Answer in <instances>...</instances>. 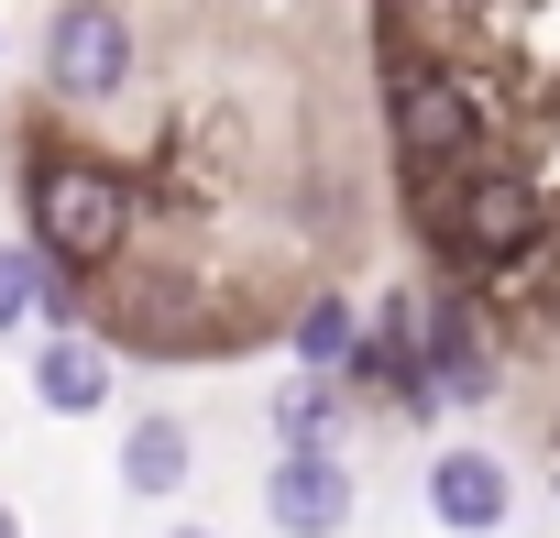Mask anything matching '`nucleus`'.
<instances>
[{
    "mask_svg": "<svg viewBox=\"0 0 560 538\" xmlns=\"http://www.w3.org/2000/svg\"><path fill=\"white\" fill-rule=\"evenodd\" d=\"M538 242H549V209H538L527 176H505V165L462 176V198H451V253L462 264H527Z\"/></svg>",
    "mask_w": 560,
    "mask_h": 538,
    "instance_id": "obj_4",
    "label": "nucleus"
},
{
    "mask_svg": "<svg viewBox=\"0 0 560 538\" xmlns=\"http://www.w3.org/2000/svg\"><path fill=\"white\" fill-rule=\"evenodd\" d=\"M0 538H23V516H12V505H0Z\"/></svg>",
    "mask_w": 560,
    "mask_h": 538,
    "instance_id": "obj_12",
    "label": "nucleus"
},
{
    "mask_svg": "<svg viewBox=\"0 0 560 538\" xmlns=\"http://www.w3.org/2000/svg\"><path fill=\"white\" fill-rule=\"evenodd\" d=\"M287 352L308 363V385H330L341 363H363V319H352V297H308V308L287 319Z\"/></svg>",
    "mask_w": 560,
    "mask_h": 538,
    "instance_id": "obj_9",
    "label": "nucleus"
},
{
    "mask_svg": "<svg viewBox=\"0 0 560 538\" xmlns=\"http://www.w3.org/2000/svg\"><path fill=\"white\" fill-rule=\"evenodd\" d=\"M264 516H275V538H341L352 527V461L341 451H275Z\"/></svg>",
    "mask_w": 560,
    "mask_h": 538,
    "instance_id": "obj_5",
    "label": "nucleus"
},
{
    "mask_svg": "<svg viewBox=\"0 0 560 538\" xmlns=\"http://www.w3.org/2000/svg\"><path fill=\"white\" fill-rule=\"evenodd\" d=\"M429 516H440L451 538H494V527L516 516L505 461H494V451H440V461H429Z\"/></svg>",
    "mask_w": 560,
    "mask_h": 538,
    "instance_id": "obj_6",
    "label": "nucleus"
},
{
    "mask_svg": "<svg viewBox=\"0 0 560 538\" xmlns=\"http://www.w3.org/2000/svg\"><path fill=\"white\" fill-rule=\"evenodd\" d=\"M187 461H198V440H187V418H165V407H143V418L121 429V494H143V505H165V494H187Z\"/></svg>",
    "mask_w": 560,
    "mask_h": 538,
    "instance_id": "obj_8",
    "label": "nucleus"
},
{
    "mask_svg": "<svg viewBox=\"0 0 560 538\" xmlns=\"http://www.w3.org/2000/svg\"><path fill=\"white\" fill-rule=\"evenodd\" d=\"M34 407H45V418H100V407H110V352L78 341V330H56V341L34 352Z\"/></svg>",
    "mask_w": 560,
    "mask_h": 538,
    "instance_id": "obj_7",
    "label": "nucleus"
},
{
    "mask_svg": "<svg viewBox=\"0 0 560 538\" xmlns=\"http://www.w3.org/2000/svg\"><path fill=\"white\" fill-rule=\"evenodd\" d=\"M132 242V176L100 165V154H56L34 165V264L45 276H100V264H121Z\"/></svg>",
    "mask_w": 560,
    "mask_h": 538,
    "instance_id": "obj_1",
    "label": "nucleus"
},
{
    "mask_svg": "<svg viewBox=\"0 0 560 538\" xmlns=\"http://www.w3.org/2000/svg\"><path fill=\"white\" fill-rule=\"evenodd\" d=\"M385 121H396V143H407L418 165H462V154L483 143L472 89H462L451 67H429V56H396V67H385Z\"/></svg>",
    "mask_w": 560,
    "mask_h": 538,
    "instance_id": "obj_3",
    "label": "nucleus"
},
{
    "mask_svg": "<svg viewBox=\"0 0 560 538\" xmlns=\"http://www.w3.org/2000/svg\"><path fill=\"white\" fill-rule=\"evenodd\" d=\"M330 429H341L330 385H287V396H275V440H287V451H330Z\"/></svg>",
    "mask_w": 560,
    "mask_h": 538,
    "instance_id": "obj_10",
    "label": "nucleus"
},
{
    "mask_svg": "<svg viewBox=\"0 0 560 538\" xmlns=\"http://www.w3.org/2000/svg\"><path fill=\"white\" fill-rule=\"evenodd\" d=\"M34 319H45V264H34L23 242H0V341L34 330Z\"/></svg>",
    "mask_w": 560,
    "mask_h": 538,
    "instance_id": "obj_11",
    "label": "nucleus"
},
{
    "mask_svg": "<svg viewBox=\"0 0 560 538\" xmlns=\"http://www.w3.org/2000/svg\"><path fill=\"white\" fill-rule=\"evenodd\" d=\"M132 56H143V34H132V12H110V0H67V12L45 23V89L56 100H121L132 89Z\"/></svg>",
    "mask_w": 560,
    "mask_h": 538,
    "instance_id": "obj_2",
    "label": "nucleus"
},
{
    "mask_svg": "<svg viewBox=\"0 0 560 538\" xmlns=\"http://www.w3.org/2000/svg\"><path fill=\"white\" fill-rule=\"evenodd\" d=\"M176 538H209V527H176Z\"/></svg>",
    "mask_w": 560,
    "mask_h": 538,
    "instance_id": "obj_13",
    "label": "nucleus"
}]
</instances>
